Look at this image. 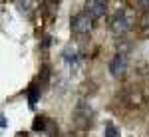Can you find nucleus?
<instances>
[{"mask_svg": "<svg viewBox=\"0 0 149 137\" xmlns=\"http://www.w3.org/2000/svg\"><path fill=\"white\" fill-rule=\"evenodd\" d=\"M105 10H107L105 0H86V12L92 16L93 20L105 16Z\"/></svg>", "mask_w": 149, "mask_h": 137, "instance_id": "obj_4", "label": "nucleus"}, {"mask_svg": "<svg viewBox=\"0 0 149 137\" xmlns=\"http://www.w3.org/2000/svg\"><path fill=\"white\" fill-rule=\"evenodd\" d=\"M137 2H139V6H141L143 10L149 12V0H137Z\"/></svg>", "mask_w": 149, "mask_h": 137, "instance_id": "obj_8", "label": "nucleus"}, {"mask_svg": "<svg viewBox=\"0 0 149 137\" xmlns=\"http://www.w3.org/2000/svg\"><path fill=\"white\" fill-rule=\"evenodd\" d=\"M0 125H2V129L6 127V117H4V115H2V119H0Z\"/></svg>", "mask_w": 149, "mask_h": 137, "instance_id": "obj_9", "label": "nucleus"}, {"mask_svg": "<svg viewBox=\"0 0 149 137\" xmlns=\"http://www.w3.org/2000/svg\"><path fill=\"white\" fill-rule=\"evenodd\" d=\"M109 30L113 32L115 36H123L129 32V18H127V14L123 10H117L111 16V20H109Z\"/></svg>", "mask_w": 149, "mask_h": 137, "instance_id": "obj_2", "label": "nucleus"}, {"mask_svg": "<svg viewBox=\"0 0 149 137\" xmlns=\"http://www.w3.org/2000/svg\"><path fill=\"white\" fill-rule=\"evenodd\" d=\"M32 127H34V131H44V129H46V119H44V117H36Z\"/></svg>", "mask_w": 149, "mask_h": 137, "instance_id": "obj_7", "label": "nucleus"}, {"mask_svg": "<svg viewBox=\"0 0 149 137\" xmlns=\"http://www.w3.org/2000/svg\"><path fill=\"white\" fill-rule=\"evenodd\" d=\"M105 137H121V135H119V129L113 123H107L105 125Z\"/></svg>", "mask_w": 149, "mask_h": 137, "instance_id": "obj_6", "label": "nucleus"}, {"mask_svg": "<svg viewBox=\"0 0 149 137\" xmlns=\"http://www.w3.org/2000/svg\"><path fill=\"white\" fill-rule=\"evenodd\" d=\"M127 70V52L125 50H121V52H117L111 60V64H109V72H111V76L115 78H119V76H123Z\"/></svg>", "mask_w": 149, "mask_h": 137, "instance_id": "obj_3", "label": "nucleus"}, {"mask_svg": "<svg viewBox=\"0 0 149 137\" xmlns=\"http://www.w3.org/2000/svg\"><path fill=\"white\" fill-rule=\"evenodd\" d=\"M38 99H40V90H38V86H30V90H28V103H30V107H36Z\"/></svg>", "mask_w": 149, "mask_h": 137, "instance_id": "obj_5", "label": "nucleus"}, {"mask_svg": "<svg viewBox=\"0 0 149 137\" xmlns=\"http://www.w3.org/2000/svg\"><path fill=\"white\" fill-rule=\"evenodd\" d=\"M93 28V18L88 14V12H84V14H76L74 18H72V32L76 36H86L90 34Z\"/></svg>", "mask_w": 149, "mask_h": 137, "instance_id": "obj_1", "label": "nucleus"}]
</instances>
